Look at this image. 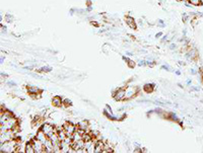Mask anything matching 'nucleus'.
Returning <instances> with one entry per match:
<instances>
[{"mask_svg": "<svg viewBox=\"0 0 203 153\" xmlns=\"http://www.w3.org/2000/svg\"><path fill=\"white\" fill-rule=\"evenodd\" d=\"M0 150L1 152H5V153H10V152H16L17 150V142L16 140H10V141L1 143L0 145Z\"/></svg>", "mask_w": 203, "mask_h": 153, "instance_id": "nucleus-1", "label": "nucleus"}, {"mask_svg": "<svg viewBox=\"0 0 203 153\" xmlns=\"http://www.w3.org/2000/svg\"><path fill=\"white\" fill-rule=\"evenodd\" d=\"M18 126V122L15 118H10L9 120H7L5 122V123L1 124V127H0V131H1V133L5 132V131L7 130H13L14 128H16Z\"/></svg>", "mask_w": 203, "mask_h": 153, "instance_id": "nucleus-2", "label": "nucleus"}, {"mask_svg": "<svg viewBox=\"0 0 203 153\" xmlns=\"http://www.w3.org/2000/svg\"><path fill=\"white\" fill-rule=\"evenodd\" d=\"M15 138H16V133L13 130H7L5 132L1 133V135H0V141H1V143L10 141V140H13Z\"/></svg>", "mask_w": 203, "mask_h": 153, "instance_id": "nucleus-3", "label": "nucleus"}, {"mask_svg": "<svg viewBox=\"0 0 203 153\" xmlns=\"http://www.w3.org/2000/svg\"><path fill=\"white\" fill-rule=\"evenodd\" d=\"M41 130H42L43 132L45 133L47 136H48V138H50V137H51L53 134L57 132V130H56L55 128L52 126V125L47 124V123L43 124L42 126H41Z\"/></svg>", "mask_w": 203, "mask_h": 153, "instance_id": "nucleus-4", "label": "nucleus"}, {"mask_svg": "<svg viewBox=\"0 0 203 153\" xmlns=\"http://www.w3.org/2000/svg\"><path fill=\"white\" fill-rule=\"evenodd\" d=\"M63 129H64L65 132H66L67 137H72L73 133L76 131V127L71 123H65L63 125Z\"/></svg>", "mask_w": 203, "mask_h": 153, "instance_id": "nucleus-5", "label": "nucleus"}, {"mask_svg": "<svg viewBox=\"0 0 203 153\" xmlns=\"http://www.w3.org/2000/svg\"><path fill=\"white\" fill-rule=\"evenodd\" d=\"M31 142H32V144H33V146H34V148H35V151H36L37 153L44 152V149H45V146H44V144L40 141V140H38L37 138H34Z\"/></svg>", "mask_w": 203, "mask_h": 153, "instance_id": "nucleus-6", "label": "nucleus"}, {"mask_svg": "<svg viewBox=\"0 0 203 153\" xmlns=\"http://www.w3.org/2000/svg\"><path fill=\"white\" fill-rule=\"evenodd\" d=\"M138 91V89L136 88V87L134 86H128L126 87V89H125V99H129L131 98L132 96H134Z\"/></svg>", "mask_w": 203, "mask_h": 153, "instance_id": "nucleus-7", "label": "nucleus"}, {"mask_svg": "<svg viewBox=\"0 0 203 153\" xmlns=\"http://www.w3.org/2000/svg\"><path fill=\"white\" fill-rule=\"evenodd\" d=\"M96 140H93V139L85 142V144H84V148H85V150H86L87 153L95 152V150H96Z\"/></svg>", "mask_w": 203, "mask_h": 153, "instance_id": "nucleus-8", "label": "nucleus"}, {"mask_svg": "<svg viewBox=\"0 0 203 153\" xmlns=\"http://www.w3.org/2000/svg\"><path fill=\"white\" fill-rule=\"evenodd\" d=\"M84 144H85V141H84L83 139H81V140H78V141L72 142V144H71V147H72L74 152H77V150H79V149H83L84 148Z\"/></svg>", "mask_w": 203, "mask_h": 153, "instance_id": "nucleus-9", "label": "nucleus"}, {"mask_svg": "<svg viewBox=\"0 0 203 153\" xmlns=\"http://www.w3.org/2000/svg\"><path fill=\"white\" fill-rule=\"evenodd\" d=\"M114 98L116 101H124L125 99V88H119L114 92Z\"/></svg>", "mask_w": 203, "mask_h": 153, "instance_id": "nucleus-10", "label": "nucleus"}, {"mask_svg": "<svg viewBox=\"0 0 203 153\" xmlns=\"http://www.w3.org/2000/svg\"><path fill=\"white\" fill-rule=\"evenodd\" d=\"M125 21H126V24L129 27H131L132 30H136L137 29V24H136V21L134 20V17L130 16V15H127L126 17H125Z\"/></svg>", "mask_w": 203, "mask_h": 153, "instance_id": "nucleus-11", "label": "nucleus"}, {"mask_svg": "<svg viewBox=\"0 0 203 153\" xmlns=\"http://www.w3.org/2000/svg\"><path fill=\"white\" fill-rule=\"evenodd\" d=\"M10 118H12V114L10 113V112L1 111V116H0V124L5 123V122L7 120H9Z\"/></svg>", "mask_w": 203, "mask_h": 153, "instance_id": "nucleus-12", "label": "nucleus"}, {"mask_svg": "<svg viewBox=\"0 0 203 153\" xmlns=\"http://www.w3.org/2000/svg\"><path fill=\"white\" fill-rule=\"evenodd\" d=\"M36 138L38 139V140H40V141L42 142L43 144H45V143H46V141H47V140H48V136H47L46 134L44 133L43 131L40 129V130L38 131V132H37Z\"/></svg>", "mask_w": 203, "mask_h": 153, "instance_id": "nucleus-13", "label": "nucleus"}, {"mask_svg": "<svg viewBox=\"0 0 203 153\" xmlns=\"http://www.w3.org/2000/svg\"><path fill=\"white\" fill-rule=\"evenodd\" d=\"M27 92L30 93V95L34 96V98H40V95L37 96L36 94H39V93L41 92V90L36 86H29L27 87Z\"/></svg>", "mask_w": 203, "mask_h": 153, "instance_id": "nucleus-14", "label": "nucleus"}, {"mask_svg": "<svg viewBox=\"0 0 203 153\" xmlns=\"http://www.w3.org/2000/svg\"><path fill=\"white\" fill-rule=\"evenodd\" d=\"M52 104H53L54 107L60 108L61 105H63V101H62V98H60V96L56 95L52 98Z\"/></svg>", "mask_w": 203, "mask_h": 153, "instance_id": "nucleus-15", "label": "nucleus"}, {"mask_svg": "<svg viewBox=\"0 0 203 153\" xmlns=\"http://www.w3.org/2000/svg\"><path fill=\"white\" fill-rule=\"evenodd\" d=\"M104 142L101 141V140H99V141H96V150L95 152L96 153H100V152H103V150H104Z\"/></svg>", "mask_w": 203, "mask_h": 153, "instance_id": "nucleus-16", "label": "nucleus"}, {"mask_svg": "<svg viewBox=\"0 0 203 153\" xmlns=\"http://www.w3.org/2000/svg\"><path fill=\"white\" fill-rule=\"evenodd\" d=\"M89 122L87 121H85V120H83V121H81V122H79L78 124H77V128H79V129H81V130H84L86 132V130H89Z\"/></svg>", "mask_w": 203, "mask_h": 153, "instance_id": "nucleus-17", "label": "nucleus"}, {"mask_svg": "<svg viewBox=\"0 0 203 153\" xmlns=\"http://www.w3.org/2000/svg\"><path fill=\"white\" fill-rule=\"evenodd\" d=\"M24 152L27 153H34L36 152L35 151V148H34V146L32 144V142H27V145H26V149H24Z\"/></svg>", "mask_w": 203, "mask_h": 153, "instance_id": "nucleus-18", "label": "nucleus"}, {"mask_svg": "<svg viewBox=\"0 0 203 153\" xmlns=\"http://www.w3.org/2000/svg\"><path fill=\"white\" fill-rule=\"evenodd\" d=\"M154 83H148V84H145L144 85V87H143V88H144V90L147 93H149V92H151L152 90H154Z\"/></svg>", "mask_w": 203, "mask_h": 153, "instance_id": "nucleus-19", "label": "nucleus"}, {"mask_svg": "<svg viewBox=\"0 0 203 153\" xmlns=\"http://www.w3.org/2000/svg\"><path fill=\"white\" fill-rule=\"evenodd\" d=\"M189 18H190V14H188V13H187V12H184L183 15H182V20H183V23H187V21L189 20Z\"/></svg>", "mask_w": 203, "mask_h": 153, "instance_id": "nucleus-20", "label": "nucleus"}, {"mask_svg": "<svg viewBox=\"0 0 203 153\" xmlns=\"http://www.w3.org/2000/svg\"><path fill=\"white\" fill-rule=\"evenodd\" d=\"M5 20L7 21V23H12V20H13V16H12L11 14L7 13L5 15Z\"/></svg>", "mask_w": 203, "mask_h": 153, "instance_id": "nucleus-21", "label": "nucleus"}, {"mask_svg": "<svg viewBox=\"0 0 203 153\" xmlns=\"http://www.w3.org/2000/svg\"><path fill=\"white\" fill-rule=\"evenodd\" d=\"M51 70H52V68H51V67L46 66V67H42L39 71H40V72H50V71H51Z\"/></svg>", "mask_w": 203, "mask_h": 153, "instance_id": "nucleus-22", "label": "nucleus"}, {"mask_svg": "<svg viewBox=\"0 0 203 153\" xmlns=\"http://www.w3.org/2000/svg\"><path fill=\"white\" fill-rule=\"evenodd\" d=\"M63 105H65V107H68V105H72V102H71L70 99L66 98V99H64V101H63Z\"/></svg>", "mask_w": 203, "mask_h": 153, "instance_id": "nucleus-23", "label": "nucleus"}, {"mask_svg": "<svg viewBox=\"0 0 203 153\" xmlns=\"http://www.w3.org/2000/svg\"><path fill=\"white\" fill-rule=\"evenodd\" d=\"M127 64L129 65V67H131V68H133L134 66H135V63H134V62L132 61V60H129L127 62Z\"/></svg>", "mask_w": 203, "mask_h": 153, "instance_id": "nucleus-24", "label": "nucleus"}, {"mask_svg": "<svg viewBox=\"0 0 203 153\" xmlns=\"http://www.w3.org/2000/svg\"><path fill=\"white\" fill-rule=\"evenodd\" d=\"M158 26H160L161 27H165V21L162 20H158Z\"/></svg>", "mask_w": 203, "mask_h": 153, "instance_id": "nucleus-25", "label": "nucleus"}, {"mask_svg": "<svg viewBox=\"0 0 203 153\" xmlns=\"http://www.w3.org/2000/svg\"><path fill=\"white\" fill-rule=\"evenodd\" d=\"M90 24H92V26H93V27H99V23H96V21H92V23H90Z\"/></svg>", "mask_w": 203, "mask_h": 153, "instance_id": "nucleus-26", "label": "nucleus"}, {"mask_svg": "<svg viewBox=\"0 0 203 153\" xmlns=\"http://www.w3.org/2000/svg\"><path fill=\"white\" fill-rule=\"evenodd\" d=\"M161 36H162V33H158L157 35H155V38L158 39V38H161Z\"/></svg>", "mask_w": 203, "mask_h": 153, "instance_id": "nucleus-27", "label": "nucleus"}, {"mask_svg": "<svg viewBox=\"0 0 203 153\" xmlns=\"http://www.w3.org/2000/svg\"><path fill=\"white\" fill-rule=\"evenodd\" d=\"M170 49H171V50L176 49V44H172V45L170 46Z\"/></svg>", "mask_w": 203, "mask_h": 153, "instance_id": "nucleus-28", "label": "nucleus"}, {"mask_svg": "<svg viewBox=\"0 0 203 153\" xmlns=\"http://www.w3.org/2000/svg\"><path fill=\"white\" fill-rule=\"evenodd\" d=\"M191 74H193V75H195V74H197V71H195V69H191Z\"/></svg>", "mask_w": 203, "mask_h": 153, "instance_id": "nucleus-29", "label": "nucleus"}, {"mask_svg": "<svg viewBox=\"0 0 203 153\" xmlns=\"http://www.w3.org/2000/svg\"><path fill=\"white\" fill-rule=\"evenodd\" d=\"M86 4L87 6H92V1L90 0H86Z\"/></svg>", "mask_w": 203, "mask_h": 153, "instance_id": "nucleus-30", "label": "nucleus"}, {"mask_svg": "<svg viewBox=\"0 0 203 153\" xmlns=\"http://www.w3.org/2000/svg\"><path fill=\"white\" fill-rule=\"evenodd\" d=\"M161 68H162V69H167V70L170 69V67H169V66H165V65H164V66H161Z\"/></svg>", "mask_w": 203, "mask_h": 153, "instance_id": "nucleus-31", "label": "nucleus"}, {"mask_svg": "<svg viewBox=\"0 0 203 153\" xmlns=\"http://www.w3.org/2000/svg\"><path fill=\"white\" fill-rule=\"evenodd\" d=\"M8 84H9V85H13V86L15 85V83L13 82V81H9V82H8Z\"/></svg>", "mask_w": 203, "mask_h": 153, "instance_id": "nucleus-32", "label": "nucleus"}, {"mask_svg": "<svg viewBox=\"0 0 203 153\" xmlns=\"http://www.w3.org/2000/svg\"><path fill=\"white\" fill-rule=\"evenodd\" d=\"M176 74H177V75H180L181 72H180V71H176Z\"/></svg>", "mask_w": 203, "mask_h": 153, "instance_id": "nucleus-33", "label": "nucleus"}, {"mask_svg": "<svg viewBox=\"0 0 203 153\" xmlns=\"http://www.w3.org/2000/svg\"><path fill=\"white\" fill-rule=\"evenodd\" d=\"M190 83H191V80L188 79V80H187V84H190Z\"/></svg>", "mask_w": 203, "mask_h": 153, "instance_id": "nucleus-34", "label": "nucleus"}, {"mask_svg": "<svg viewBox=\"0 0 203 153\" xmlns=\"http://www.w3.org/2000/svg\"><path fill=\"white\" fill-rule=\"evenodd\" d=\"M200 5H203V0H200Z\"/></svg>", "mask_w": 203, "mask_h": 153, "instance_id": "nucleus-35", "label": "nucleus"}]
</instances>
